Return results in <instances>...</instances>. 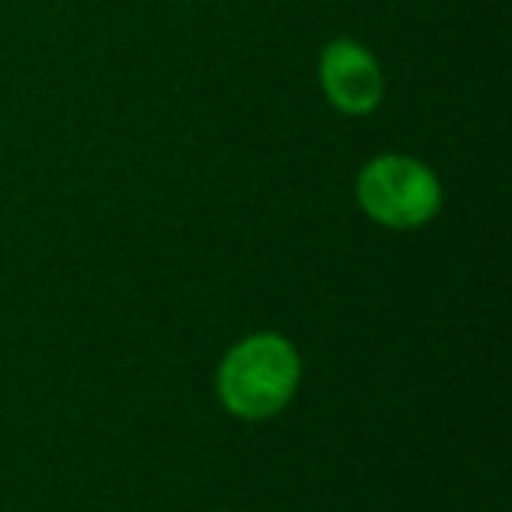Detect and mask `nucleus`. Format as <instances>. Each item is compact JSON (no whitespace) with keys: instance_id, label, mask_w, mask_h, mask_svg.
I'll return each mask as SVG.
<instances>
[{"instance_id":"nucleus-1","label":"nucleus","mask_w":512,"mask_h":512,"mask_svg":"<svg viewBox=\"0 0 512 512\" xmlns=\"http://www.w3.org/2000/svg\"><path fill=\"white\" fill-rule=\"evenodd\" d=\"M302 379V358L288 337L264 330L225 351L218 365V397L228 414L264 421L292 404Z\"/></svg>"},{"instance_id":"nucleus-3","label":"nucleus","mask_w":512,"mask_h":512,"mask_svg":"<svg viewBox=\"0 0 512 512\" xmlns=\"http://www.w3.org/2000/svg\"><path fill=\"white\" fill-rule=\"evenodd\" d=\"M320 88L327 102L344 116H369L386 95V78L369 46L358 39H330L320 50Z\"/></svg>"},{"instance_id":"nucleus-2","label":"nucleus","mask_w":512,"mask_h":512,"mask_svg":"<svg viewBox=\"0 0 512 512\" xmlns=\"http://www.w3.org/2000/svg\"><path fill=\"white\" fill-rule=\"evenodd\" d=\"M358 207L383 228H421L442 211V183L432 165L386 151L362 165L355 183Z\"/></svg>"}]
</instances>
